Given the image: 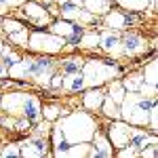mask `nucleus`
Wrapping results in <instances>:
<instances>
[{"mask_svg": "<svg viewBox=\"0 0 158 158\" xmlns=\"http://www.w3.org/2000/svg\"><path fill=\"white\" fill-rule=\"evenodd\" d=\"M63 131V137L68 143H82V141H91L93 135L97 131V120L89 114V112H72V114H63L59 116L57 122Z\"/></svg>", "mask_w": 158, "mask_h": 158, "instance_id": "nucleus-1", "label": "nucleus"}, {"mask_svg": "<svg viewBox=\"0 0 158 158\" xmlns=\"http://www.w3.org/2000/svg\"><path fill=\"white\" fill-rule=\"evenodd\" d=\"M156 106V97H146L139 91L127 93L120 101V120L129 122L133 127H146L150 110Z\"/></svg>", "mask_w": 158, "mask_h": 158, "instance_id": "nucleus-2", "label": "nucleus"}, {"mask_svg": "<svg viewBox=\"0 0 158 158\" xmlns=\"http://www.w3.org/2000/svg\"><path fill=\"white\" fill-rule=\"evenodd\" d=\"M82 76H85V85L86 89L91 86H101L118 78L120 76V68L114 63V61H101V59H85L82 65Z\"/></svg>", "mask_w": 158, "mask_h": 158, "instance_id": "nucleus-3", "label": "nucleus"}, {"mask_svg": "<svg viewBox=\"0 0 158 158\" xmlns=\"http://www.w3.org/2000/svg\"><path fill=\"white\" fill-rule=\"evenodd\" d=\"M25 49L40 53V55H59L61 51H65V40L57 34H53V32L34 30V32H30Z\"/></svg>", "mask_w": 158, "mask_h": 158, "instance_id": "nucleus-4", "label": "nucleus"}, {"mask_svg": "<svg viewBox=\"0 0 158 158\" xmlns=\"http://www.w3.org/2000/svg\"><path fill=\"white\" fill-rule=\"evenodd\" d=\"M19 13H21L23 19H27V23L36 25V27L51 25V21H53V15L47 11V6L40 4V2H34V0H25L19 6Z\"/></svg>", "mask_w": 158, "mask_h": 158, "instance_id": "nucleus-5", "label": "nucleus"}, {"mask_svg": "<svg viewBox=\"0 0 158 158\" xmlns=\"http://www.w3.org/2000/svg\"><path fill=\"white\" fill-rule=\"evenodd\" d=\"M131 133H133V124H129V122L116 118V120L110 122L108 131H106V137L110 139L112 148L118 150V148L129 146V141H131Z\"/></svg>", "mask_w": 158, "mask_h": 158, "instance_id": "nucleus-6", "label": "nucleus"}, {"mask_svg": "<svg viewBox=\"0 0 158 158\" xmlns=\"http://www.w3.org/2000/svg\"><path fill=\"white\" fill-rule=\"evenodd\" d=\"M120 44H122V57H139L148 53V40L137 32H120Z\"/></svg>", "mask_w": 158, "mask_h": 158, "instance_id": "nucleus-7", "label": "nucleus"}, {"mask_svg": "<svg viewBox=\"0 0 158 158\" xmlns=\"http://www.w3.org/2000/svg\"><path fill=\"white\" fill-rule=\"evenodd\" d=\"M99 44H101V51L112 55L114 59H120L122 57V44H120V32L116 30H106L99 34Z\"/></svg>", "mask_w": 158, "mask_h": 158, "instance_id": "nucleus-8", "label": "nucleus"}, {"mask_svg": "<svg viewBox=\"0 0 158 158\" xmlns=\"http://www.w3.org/2000/svg\"><path fill=\"white\" fill-rule=\"evenodd\" d=\"M27 99V93L23 91H15V93H4L0 97V108L4 110L9 116H21L23 103Z\"/></svg>", "mask_w": 158, "mask_h": 158, "instance_id": "nucleus-9", "label": "nucleus"}, {"mask_svg": "<svg viewBox=\"0 0 158 158\" xmlns=\"http://www.w3.org/2000/svg\"><path fill=\"white\" fill-rule=\"evenodd\" d=\"M112 154H114V148L110 143V139L106 137V133L95 131L93 139H91V152H89V156L91 158H110Z\"/></svg>", "mask_w": 158, "mask_h": 158, "instance_id": "nucleus-10", "label": "nucleus"}, {"mask_svg": "<svg viewBox=\"0 0 158 158\" xmlns=\"http://www.w3.org/2000/svg\"><path fill=\"white\" fill-rule=\"evenodd\" d=\"M47 139L42 135H36L34 139H30L27 143H21V156H47Z\"/></svg>", "mask_w": 158, "mask_h": 158, "instance_id": "nucleus-11", "label": "nucleus"}, {"mask_svg": "<svg viewBox=\"0 0 158 158\" xmlns=\"http://www.w3.org/2000/svg\"><path fill=\"white\" fill-rule=\"evenodd\" d=\"M89 152H91V141H82V143H68L65 148L53 150V156H80V158H86Z\"/></svg>", "mask_w": 158, "mask_h": 158, "instance_id": "nucleus-12", "label": "nucleus"}, {"mask_svg": "<svg viewBox=\"0 0 158 158\" xmlns=\"http://www.w3.org/2000/svg\"><path fill=\"white\" fill-rule=\"evenodd\" d=\"M101 17H103V25L108 30H116V32L127 30V11H108Z\"/></svg>", "mask_w": 158, "mask_h": 158, "instance_id": "nucleus-13", "label": "nucleus"}, {"mask_svg": "<svg viewBox=\"0 0 158 158\" xmlns=\"http://www.w3.org/2000/svg\"><path fill=\"white\" fill-rule=\"evenodd\" d=\"M106 97V93L101 91V86H91L82 95V106H85L89 112H95V110L101 108V101Z\"/></svg>", "mask_w": 158, "mask_h": 158, "instance_id": "nucleus-14", "label": "nucleus"}, {"mask_svg": "<svg viewBox=\"0 0 158 158\" xmlns=\"http://www.w3.org/2000/svg\"><path fill=\"white\" fill-rule=\"evenodd\" d=\"M40 108H42V106H40V99H38L36 95H27V99H25V103H23V110H21V116L27 118L30 122H38L42 118Z\"/></svg>", "mask_w": 158, "mask_h": 158, "instance_id": "nucleus-15", "label": "nucleus"}, {"mask_svg": "<svg viewBox=\"0 0 158 158\" xmlns=\"http://www.w3.org/2000/svg\"><path fill=\"white\" fill-rule=\"evenodd\" d=\"M61 89H65V91H82V89H86L82 72L63 74V86H61Z\"/></svg>", "mask_w": 158, "mask_h": 158, "instance_id": "nucleus-16", "label": "nucleus"}, {"mask_svg": "<svg viewBox=\"0 0 158 158\" xmlns=\"http://www.w3.org/2000/svg\"><path fill=\"white\" fill-rule=\"evenodd\" d=\"M82 65H85V57L72 55V57L61 61V74H76V72L82 70Z\"/></svg>", "mask_w": 158, "mask_h": 158, "instance_id": "nucleus-17", "label": "nucleus"}, {"mask_svg": "<svg viewBox=\"0 0 158 158\" xmlns=\"http://www.w3.org/2000/svg\"><path fill=\"white\" fill-rule=\"evenodd\" d=\"M122 11H133V13H146L150 6V0H114Z\"/></svg>", "mask_w": 158, "mask_h": 158, "instance_id": "nucleus-18", "label": "nucleus"}, {"mask_svg": "<svg viewBox=\"0 0 158 158\" xmlns=\"http://www.w3.org/2000/svg\"><path fill=\"white\" fill-rule=\"evenodd\" d=\"M112 0H82V6L93 15H106L110 11Z\"/></svg>", "mask_w": 158, "mask_h": 158, "instance_id": "nucleus-19", "label": "nucleus"}, {"mask_svg": "<svg viewBox=\"0 0 158 158\" xmlns=\"http://www.w3.org/2000/svg\"><path fill=\"white\" fill-rule=\"evenodd\" d=\"M97 44H99V34L93 32V30H85L80 40H78V49L93 51V49H97Z\"/></svg>", "mask_w": 158, "mask_h": 158, "instance_id": "nucleus-20", "label": "nucleus"}, {"mask_svg": "<svg viewBox=\"0 0 158 158\" xmlns=\"http://www.w3.org/2000/svg\"><path fill=\"white\" fill-rule=\"evenodd\" d=\"M158 63H156V57H152V59L148 61V65H143V70H141V76H143V82H148V85H158Z\"/></svg>", "mask_w": 158, "mask_h": 158, "instance_id": "nucleus-21", "label": "nucleus"}, {"mask_svg": "<svg viewBox=\"0 0 158 158\" xmlns=\"http://www.w3.org/2000/svg\"><path fill=\"white\" fill-rule=\"evenodd\" d=\"M101 112H103V116H108V118H112V120H116V118H120V106L114 101V99H110L108 95L103 97V101H101Z\"/></svg>", "mask_w": 158, "mask_h": 158, "instance_id": "nucleus-22", "label": "nucleus"}, {"mask_svg": "<svg viewBox=\"0 0 158 158\" xmlns=\"http://www.w3.org/2000/svg\"><path fill=\"white\" fill-rule=\"evenodd\" d=\"M27 25L23 21H19V19H11V17H2V21H0V32H4L6 36L9 34H15V32H19V30H23Z\"/></svg>", "mask_w": 158, "mask_h": 158, "instance_id": "nucleus-23", "label": "nucleus"}, {"mask_svg": "<svg viewBox=\"0 0 158 158\" xmlns=\"http://www.w3.org/2000/svg\"><path fill=\"white\" fill-rule=\"evenodd\" d=\"M110 99H114L118 106H120V101L124 99V95H127V91H124V86H122L120 80H110L108 85V93H106Z\"/></svg>", "mask_w": 158, "mask_h": 158, "instance_id": "nucleus-24", "label": "nucleus"}, {"mask_svg": "<svg viewBox=\"0 0 158 158\" xmlns=\"http://www.w3.org/2000/svg\"><path fill=\"white\" fill-rule=\"evenodd\" d=\"M120 82L127 93H133V91H139V86L143 82V76H141V72H133V74H129L127 78H122Z\"/></svg>", "mask_w": 158, "mask_h": 158, "instance_id": "nucleus-25", "label": "nucleus"}, {"mask_svg": "<svg viewBox=\"0 0 158 158\" xmlns=\"http://www.w3.org/2000/svg\"><path fill=\"white\" fill-rule=\"evenodd\" d=\"M40 114H42V118H44V120L53 122V120H57L59 116H63V114H65V110H61L59 106H51V103H47L44 108H40Z\"/></svg>", "mask_w": 158, "mask_h": 158, "instance_id": "nucleus-26", "label": "nucleus"}, {"mask_svg": "<svg viewBox=\"0 0 158 158\" xmlns=\"http://www.w3.org/2000/svg\"><path fill=\"white\" fill-rule=\"evenodd\" d=\"M19 59H21V55H19L15 49H9V47L4 44V49H2V53H0V61H2L6 68H11L13 63H17Z\"/></svg>", "mask_w": 158, "mask_h": 158, "instance_id": "nucleus-27", "label": "nucleus"}, {"mask_svg": "<svg viewBox=\"0 0 158 158\" xmlns=\"http://www.w3.org/2000/svg\"><path fill=\"white\" fill-rule=\"evenodd\" d=\"M9 38H11V44H15V47H27V38H30V32H27V27H23V30H19V32H15V34H9Z\"/></svg>", "mask_w": 158, "mask_h": 158, "instance_id": "nucleus-28", "label": "nucleus"}, {"mask_svg": "<svg viewBox=\"0 0 158 158\" xmlns=\"http://www.w3.org/2000/svg\"><path fill=\"white\" fill-rule=\"evenodd\" d=\"M51 133H53V141H51L53 150H57V148H65V146H68V141H65V137H63V131H61L59 124H55V127L51 129Z\"/></svg>", "mask_w": 158, "mask_h": 158, "instance_id": "nucleus-29", "label": "nucleus"}, {"mask_svg": "<svg viewBox=\"0 0 158 158\" xmlns=\"http://www.w3.org/2000/svg\"><path fill=\"white\" fill-rule=\"evenodd\" d=\"M25 0H0V15L9 11V9H19Z\"/></svg>", "mask_w": 158, "mask_h": 158, "instance_id": "nucleus-30", "label": "nucleus"}, {"mask_svg": "<svg viewBox=\"0 0 158 158\" xmlns=\"http://www.w3.org/2000/svg\"><path fill=\"white\" fill-rule=\"evenodd\" d=\"M0 156H21V148L15 146V143H6L0 150Z\"/></svg>", "mask_w": 158, "mask_h": 158, "instance_id": "nucleus-31", "label": "nucleus"}, {"mask_svg": "<svg viewBox=\"0 0 158 158\" xmlns=\"http://www.w3.org/2000/svg\"><path fill=\"white\" fill-rule=\"evenodd\" d=\"M118 156H122V158H127V156L129 158H137L139 156V150L129 143V146H124V148H118Z\"/></svg>", "mask_w": 158, "mask_h": 158, "instance_id": "nucleus-32", "label": "nucleus"}, {"mask_svg": "<svg viewBox=\"0 0 158 158\" xmlns=\"http://www.w3.org/2000/svg\"><path fill=\"white\" fill-rule=\"evenodd\" d=\"M61 86H63V74L61 72H53L51 82H49V89H61Z\"/></svg>", "mask_w": 158, "mask_h": 158, "instance_id": "nucleus-33", "label": "nucleus"}, {"mask_svg": "<svg viewBox=\"0 0 158 158\" xmlns=\"http://www.w3.org/2000/svg\"><path fill=\"white\" fill-rule=\"evenodd\" d=\"M156 146L158 143H150L143 150H139V156L141 158H156Z\"/></svg>", "mask_w": 158, "mask_h": 158, "instance_id": "nucleus-34", "label": "nucleus"}, {"mask_svg": "<svg viewBox=\"0 0 158 158\" xmlns=\"http://www.w3.org/2000/svg\"><path fill=\"white\" fill-rule=\"evenodd\" d=\"M139 93H141V95H146V97H156V86H154V85H148V82H141Z\"/></svg>", "mask_w": 158, "mask_h": 158, "instance_id": "nucleus-35", "label": "nucleus"}, {"mask_svg": "<svg viewBox=\"0 0 158 158\" xmlns=\"http://www.w3.org/2000/svg\"><path fill=\"white\" fill-rule=\"evenodd\" d=\"M0 78H9V68L0 61Z\"/></svg>", "mask_w": 158, "mask_h": 158, "instance_id": "nucleus-36", "label": "nucleus"}, {"mask_svg": "<svg viewBox=\"0 0 158 158\" xmlns=\"http://www.w3.org/2000/svg\"><path fill=\"white\" fill-rule=\"evenodd\" d=\"M34 2H40V4H44V6H47V4H51V2H55V0H34Z\"/></svg>", "mask_w": 158, "mask_h": 158, "instance_id": "nucleus-37", "label": "nucleus"}, {"mask_svg": "<svg viewBox=\"0 0 158 158\" xmlns=\"http://www.w3.org/2000/svg\"><path fill=\"white\" fill-rule=\"evenodd\" d=\"M2 49H4V42H2V40H0V53H2Z\"/></svg>", "mask_w": 158, "mask_h": 158, "instance_id": "nucleus-38", "label": "nucleus"}, {"mask_svg": "<svg viewBox=\"0 0 158 158\" xmlns=\"http://www.w3.org/2000/svg\"><path fill=\"white\" fill-rule=\"evenodd\" d=\"M0 97H2V95H0Z\"/></svg>", "mask_w": 158, "mask_h": 158, "instance_id": "nucleus-39", "label": "nucleus"}]
</instances>
